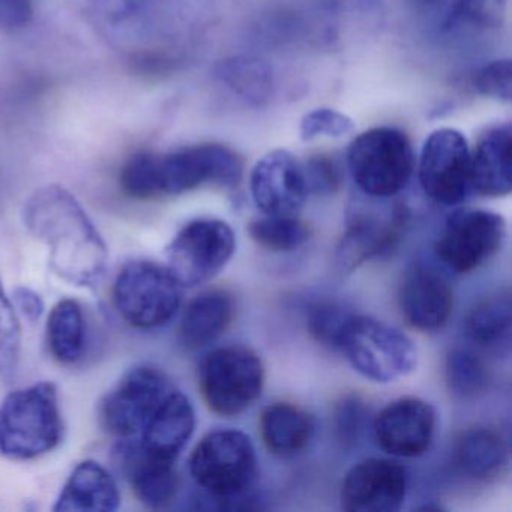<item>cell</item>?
Returning <instances> with one entry per match:
<instances>
[{"mask_svg": "<svg viewBox=\"0 0 512 512\" xmlns=\"http://www.w3.org/2000/svg\"><path fill=\"white\" fill-rule=\"evenodd\" d=\"M251 238L271 251H293L310 239V227L292 215H265L251 221L248 227Z\"/></svg>", "mask_w": 512, "mask_h": 512, "instance_id": "83f0119b", "label": "cell"}, {"mask_svg": "<svg viewBox=\"0 0 512 512\" xmlns=\"http://www.w3.org/2000/svg\"><path fill=\"white\" fill-rule=\"evenodd\" d=\"M398 302L407 322L421 331L442 328L454 310V295L448 281L424 263H416L404 274Z\"/></svg>", "mask_w": 512, "mask_h": 512, "instance_id": "2e32d148", "label": "cell"}, {"mask_svg": "<svg viewBox=\"0 0 512 512\" xmlns=\"http://www.w3.org/2000/svg\"><path fill=\"white\" fill-rule=\"evenodd\" d=\"M508 449L497 431L475 427L464 431L455 445V463L466 475L488 479L499 475L506 464Z\"/></svg>", "mask_w": 512, "mask_h": 512, "instance_id": "cb8c5ba5", "label": "cell"}, {"mask_svg": "<svg viewBox=\"0 0 512 512\" xmlns=\"http://www.w3.org/2000/svg\"><path fill=\"white\" fill-rule=\"evenodd\" d=\"M190 470L209 499H230L244 494L256 476V449L242 431H214L194 449Z\"/></svg>", "mask_w": 512, "mask_h": 512, "instance_id": "ba28073f", "label": "cell"}, {"mask_svg": "<svg viewBox=\"0 0 512 512\" xmlns=\"http://www.w3.org/2000/svg\"><path fill=\"white\" fill-rule=\"evenodd\" d=\"M62 439V418L55 383L17 389L0 403V454L26 461L46 455Z\"/></svg>", "mask_w": 512, "mask_h": 512, "instance_id": "3957f363", "label": "cell"}, {"mask_svg": "<svg viewBox=\"0 0 512 512\" xmlns=\"http://www.w3.org/2000/svg\"><path fill=\"white\" fill-rule=\"evenodd\" d=\"M115 455L118 466L143 505L158 509L175 500L179 476L173 461L148 454L139 442L121 443Z\"/></svg>", "mask_w": 512, "mask_h": 512, "instance_id": "e0dca14e", "label": "cell"}, {"mask_svg": "<svg viewBox=\"0 0 512 512\" xmlns=\"http://www.w3.org/2000/svg\"><path fill=\"white\" fill-rule=\"evenodd\" d=\"M22 328L0 280V379L11 382L19 368Z\"/></svg>", "mask_w": 512, "mask_h": 512, "instance_id": "4dcf8cb0", "label": "cell"}, {"mask_svg": "<svg viewBox=\"0 0 512 512\" xmlns=\"http://www.w3.org/2000/svg\"><path fill=\"white\" fill-rule=\"evenodd\" d=\"M436 413L419 398H401L386 406L374 421L377 445L395 457L415 458L433 442Z\"/></svg>", "mask_w": 512, "mask_h": 512, "instance_id": "9a60e30c", "label": "cell"}, {"mask_svg": "<svg viewBox=\"0 0 512 512\" xmlns=\"http://www.w3.org/2000/svg\"><path fill=\"white\" fill-rule=\"evenodd\" d=\"M337 350L361 376L377 383L397 382L418 365V350L404 332L358 314L347 322Z\"/></svg>", "mask_w": 512, "mask_h": 512, "instance_id": "277c9868", "label": "cell"}, {"mask_svg": "<svg viewBox=\"0 0 512 512\" xmlns=\"http://www.w3.org/2000/svg\"><path fill=\"white\" fill-rule=\"evenodd\" d=\"M262 359L244 346L212 350L200 364L199 386L212 412L226 418L241 415L262 395Z\"/></svg>", "mask_w": 512, "mask_h": 512, "instance_id": "52a82bcc", "label": "cell"}, {"mask_svg": "<svg viewBox=\"0 0 512 512\" xmlns=\"http://www.w3.org/2000/svg\"><path fill=\"white\" fill-rule=\"evenodd\" d=\"M196 427V413L187 395L170 391L142 430L140 446L148 454L175 463L191 439Z\"/></svg>", "mask_w": 512, "mask_h": 512, "instance_id": "ac0fdd59", "label": "cell"}, {"mask_svg": "<svg viewBox=\"0 0 512 512\" xmlns=\"http://www.w3.org/2000/svg\"><path fill=\"white\" fill-rule=\"evenodd\" d=\"M355 124L352 118L332 109H316L307 113L302 118L299 134L304 142L328 137V139H340L353 133Z\"/></svg>", "mask_w": 512, "mask_h": 512, "instance_id": "d6a6232c", "label": "cell"}, {"mask_svg": "<svg viewBox=\"0 0 512 512\" xmlns=\"http://www.w3.org/2000/svg\"><path fill=\"white\" fill-rule=\"evenodd\" d=\"M50 353L61 364H76L85 353L86 320L82 305L64 299L53 307L47 320Z\"/></svg>", "mask_w": 512, "mask_h": 512, "instance_id": "484cf974", "label": "cell"}, {"mask_svg": "<svg viewBox=\"0 0 512 512\" xmlns=\"http://www.w3.org/2000/svg\"><path fill=\"white\" fill-rule=\"evenodd\" d=\"M364 422V407L358 398H346L337 410V427L344 442H355Z\"/></svg>", "mask_w": 512, "mask_h": 512, "instance_id": "8d00e7d4", "label": "cell"}, {"mask_svg": "<svg viewBox=\"0 0 512 512\" xmlns=\"http://www.w3.org/2000/svg\"><path fill=\"white\" fill-rule=\"evenodd\" d=\"M233 301L226 292L211 290L194 298L179 323V341L188 349H199L217 340L233 319Z\"/></svg>", "mask_w": 512, "mask_h": 512, "instance_id": "7402d4cb", "label": "cell"}, {"mask_svg": "<svg viewBox=\"0 0 512 512\" xmlns=\"http://www.w3.org/2000/svg\"><path fill=\"white\" fill-rule=\"evenodd\" d=\"M446 383L455 397L469 400L485 391L488 385V371L484 362L467 352L454 350L446 358Z\"/></svg>", "mask_w": 512, "mask_h": 512, "instance_id": "f546056e", "label": "cell"}, {"mask_svg": "<svg viewBox=\"0 0 512 512\" xmlns=\"http://www.w3.org/2000/svg\"><path fill=\"white\" fill-rule=\"evenodd\" d=\"M242 170V160L235 151L206 143L169 154H134L122 166L119 185L131 199L151 200L178 196L206 184L233 188L241 181Z\"/></svg>", "mask_w": 512, "mask_h": 512, "instance_id": "7a4b0ae2", "label": "cell"}, {"mask_svg": "<svg viewBox=\"0 0 512 512\" xmlns=\"http://www.w3.org/2000/svg\"><path fill=\"white\" fill-rule=\"evenodd\" d=\"M260 434L269 451L290 457L307 448L314 422L305 410L289 403L266 407L260 416Z\"/></svg>", "mask_w": 512, "mask_h": 512, "instance_id": "603a6c76", "label": "cell"}, {"mask_svg": "<svg viewBox=\"0 0 512 512\" xmlns=\"http://www.w3.org/2000/svg\"><path fill=\"white\" fill-rule=\"evenodd\" d=\"M26 229L47 245L50 266L73 286L95 290L106 275V242L79 200L61 185L35 191L23 208Z\"/></svg>", "mask_w": 512, "mask_h": 512, "instance_id": "6da1fadb", "label": "cell"}, {"mask_svg": "<svg viewBox=\"0 0 512 512\" xmlns=\"http://www.w3.org/2000/svg\"><path fill=\"white\" fill-rule=\"evenodd\" d=\"M32 19L34 0H0V31H22Z\"/></svg>", "mask_w": 512, "mask_h": 512, "instance_id": "d590c367", "label": "cell"}, {"mask_svg": "<svg viewBox=\"0 0 512 512\" xmlns=\"http://www.w3.org/2000/svg\"><path fill=\"white\" fill-rule=\"evenodd\" d=\"M250 190L263 215H292L304 206L310 193L304 164L283 149L257 161L250 176Z\"/></svg>", "mask_w": 512, "mask_h": 512, "instance_id": "5bb4252c", "label": "cell"}, {"mask_svg": "<svg viewBox=\"0 0 512 512\" xmlns=\"http://www.w3.org/2000/svg\"><path fill=\"white\" fill-rule=\"evenodd\" d=\"M505 235L506 224L500 215L484 209H460L449 215L434 251L449 269L467 274L499 251Z\"/></svg>", "mask_w": 512, "mask_h": 512, "instance_id": "7c38bea8", "label": "cell"}, {"mask_svg": "<svg viewBox=\"0 0 512 512\" xmlns=\"http://www.w3.org/2000/svg\"><path fill=\"white\" fill-rule=\"evenodd\" d=\"M511 125H499L482 134L470 152L472 190L485 197H505L511 193Z\"/></svg>", "mask_w": 512, "mask_h": 512, "instance_id": "ffe728a7", "label": "cell"}, {"mask_svg": "<svg viewBox=\"0 0 512 512\" xmlns=\"http://www.w3.org/2000/svg\"><path fill=\"white\" fill-rule=\"evenodd\" d=\"M308 191L316 194H331L340 187L341 175L334 158L329 155L311 157L304 166Z\"/></svg>", "mask_w": 512, "mask_h": 512, "instance_id": "e575fe53", "label": "cell"}, {"mask_svg": "<svg viewBox=\"0 0 512 512\" xmlns=\"http://www.w3.org/2000/svg\"><path fill=\"white\" fill-rule=\"evenodd\" d=\"M352 316L353 313L341 305L320 302L308 311V331L323 346L337 350L341 334Z\"/></svg>", "mask_w": 512, "mask_h": 512, "instance_id": "1f68e13d", "label": "cell"}, {"mask_svg": "<svg viewBox=\"0 0 512 512\" xmlns=\"http://www.w3.org/2000/svg\"><path fill=\"white\" fill-rule=\"evenodd\" d=\"M419 182L434 202L446 206L464 202L472 191L470 149L454 128H439L425 140L419 155Z\"/></svg>", "mask_w": 512, "mask_h": 512, "instance_id": "8fae6325", "label": "cell"}, {"mask_svg": "<svg viewBox=\"0 0 512 512\" xmlns=\"http://www.w3.org/2000/svg\"><path fill=\"white\" fill-rule=\"evenodd\" d=\"M113 304L128 325L145 331L160 328L181 307V284L167 266L151 260H134L116 277Z\"/></svg>", "mask_w": 512, "mask_h": 512, "instance_id": "8992f818", "label": "cell"}, {"mask_svg": "<svg viewBox=\"0 0 512 512\" xmlns=\"http://www.w3.org/2000/svg\"><path fill=\"white\" fill-rule=\"evenodd\" d=\"M508 0H455L445 20L446 29L491 31L505 23Z\"/></svg>", "mask_w": 512, "mask_h": 512, "instance_id": "f1b7e54d", "label": "cell"}, {"mask_svg": "<svg viewBox=\"0 0 512 512\" xmlns=\"http://www.w3.org/2000/svg\"><path fill=\"white\" fill-rule=\"evenodd\" d=\"M121 505V493L106 467L94 460L82 461L59 494L56 512H113Z\"/></svg>", "mask_w": 512, "mask_h": 512, "instance_id": "44dd1931", "label": "cell"}, {"mask_svg": "<svg viewBox=\"0 0 512 512\" xmlns=\"http://www.w3.org/2000/svg\"><path fill=\"white\" fill-rule=\"evenodd\" d=\"M218 77L236 95L257 106L271 97L274 88L271 68L260 59H229L218 67Z\"/></svg>", "mask_w": 512, "mask_h": 512, "instance_id": "4316f807", "label": "cell"}, {"mask_svg": "<svg viewBox=\"0 0 512 512\" xmlns=\"http://www.w3.org/2000/svg\"><path fill=\"white\" fill-rule=\"evenodd\" d=\"M407 473L383 458H368L347 472L341 487V506L349 512H394L403 505Z\"/></svg>", "mask_w": 512, "mask_h": 512, "instance_id": "4fadbf2b", "label": "cell"}, {"mask_svg": "<svg viewBox=\"0 0 512 512\" xmlns=\"http://www.w3.org/2000/svg\"><path fill=\"white\" fill-rule=\"evenodd\" d=\"M418 2L425 5H434L437 4V2H440V0H418Z\"/></svg>", "mask_w": 512, "mask_h": 512, "instance_id": "f35d334b", "label": "cell"}, {"mask_svg": "<svg viewBox=\"0 0 512 512\" xmlns=\"http://www.w3.org/2000/svg\"><path fill=\"white\" fill-rule=\"evenodd\" d=\"M172 383L160 368L139 365L104 397L101 424L113 436L127 440L142 433L161 401L173 391Z\"/></svg>", "mask_w": 512, "mask_h": 512, "instance_id": "30bf717a", "label": "cell"}, {"mask_svg": "<svg viewBox=\"0 0 512 512\" xmlns=\"http://www.w3.org/2000/svg\"><path fill=\"white\" fill-rule=\"evenodd\" d=\"M14 301H16L17 310H19L23 316L28 317L31 322L40 319L41 314H43V299H41V296L35 293L34 290L20 287V289L16 290Z\"/></svg>", "mask_w": 512, "mask_h": 512, "instance_id": "74e56055", "label": "cell"}, {"mask_svg": "<svg viewBox=\"0 0 512 512\" xmlns=\"http://www.w3.org/2000/svg\"><path fill=\"white\" fill-rule=\"evenodd\" d=\"M467 337L484 347L505 346L511 340L512 302L509 289H500L473 305L466 317Z\"/></svg>", "mask_w": 512, "mask_h": 512, "instance_id": "d4e9b609", "label": "cell"}, {"mask_svg": "<svg viewBox=\"0 0 512 512\" xmlns=\"http://www.w3.org/2000/svg\"><path fill=\"white\" fill-rule=\"evenodd\" d=\"M473 86L479 94L509 103L512 97V68L509 59L494 61L476 71Z\"/></svg>", "mask_w": 512, "mask_h": 512, "instance_id": "836d02e7", "label": "cell"}, {"mask_svg": "<svg viewBox=\"0 0 512 512\" xmlns=\"http://www.w3.org/2000/svg\"><path fill=\"white\" fill-rule=\"evenodd\" d=\"M235 248V233L229 224L214 218L194 220L167 248V269L181 287L199 286L229 263Z\"/></svg>", "mask_w": 512, "mask_h": 512, "instance_id": "9c48e42d", "label": "cell"}, {"mask_svg": "<svg viewBox=\"0 0 512 512\" xmlns=\"http://www.w3.org/2000/svg\"><path fill=\"white\" fill-rule=\"evenodd\" d=\"M406 218L403 211H395L386 220L373 215L359 214L350 221L337 250V266L350 272L373 257L391 250L401 236Z\"/></svg>", "mask_w": 512, "mask_h": 512, "instance_id": "d6986e66", "label": "cell"}, {"mask_svg": "<svg viewBox=\"0 0 512 512\" xmlns=\"http://www.w3.org/2000/svg\"><path fill=\"white\" fill-rule=\"evenodd\" d=\"M347 167L362 193L374 199H389L401 193L412 178V143L398 128H371L353 140L347 152Z\"/></svg>", "mask_w": 512, "mask_h": 512, "instance_id": "5b68a950", "label": "cell"}]
</instances>
